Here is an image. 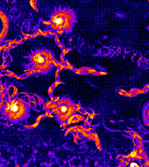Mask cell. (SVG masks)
Returning <instances> with one entry per match:
<instances>
[{
  "label": "cell",
  "mask_w": 149,
  "mask_h": 167,
  "mask_svg": "<svg viewBox=\"0 0 149 167\" xmlns=\"http://www.w3.org/2000/svg\"><path fill=\"white\" fill-rule=\"evenodd\" d=\"M73 16L71 12L65 10L57 11L51 18V25L54 29H67L72 23Z\"/></svg>",
  "instance_id": "6da1fadb"
},
{
  "label": "cell",
  "mask_w": 149,
  "mask_h": 167,
  "mask_svg": "<svg viewBox=\"0 0 149 167\" xmlns=\"http://www.w3.org/2000/svg\"><path fill=\"white\" fill-rule=\"evenodd\" d=\"M32 62L34 68L38 70H44L48 67L50 60L45 52H36L32 56Z\"/></svg>",
  "instance_id": "7a4b0ae2"
},
{
  "label": "cell",
  "mask_w": 149,
  "mask_h": 167,
  "mask_svg": "<svg viewBox=\"0 0 149 167\" xmlns=\"http://www.w3.org/2000/svg\"><path fill=\"white\" fill-rule=\"evenodd\" d=\"M24 106L18 101H12L7 106V113L11 118H19L24 113Z\"/></svg>",
  "instance_id": "3957f363"
},
{
  "label": "cell",
  "mask_w": 149,
  "mask_h": 167,
  "mask_svg": "<svg viewBox=\"0 0 149 167\" xmlns=\"http://www.w3.org/2000/svg\"><path fill=\"white\" fill-rule=\"evenodd\" d=\"M60 111H61L62 113H66L67 111V106H66L65 105H63V106L60 107Z\"/></svg>",
  "instance_id": "277c9868"
},
{
  "label": "cell",
  "mask_w": 149,
  "mask_h": 167,
  "mask_svg": "<svg viewBox=\"0 0 149 167\" xmlns=\"http://www.w3.org/2000/svg\"><path fill=\"white\" fill-rule=\"evenodd\" d=\"M130 157H131L132 158H135L137 157V152L136 151H133L130 155Z\"/></svg>",
  "instance_id": "5b68a950"
},
{
  "label": "cell",
  "mask_w": 149,
  "mask_h": 167,
  "mask_svg": "<svg viewBox=\"0 0 149 167\" xmlns=\"http://www.w3.org/2000/svg\"><path fill=\"white\" fill-rule=\"evenodd\" d=\"M129 166H139V164L135 162H132Z\"/></svg>",
  "instance_id": "8992f818"
}]
</instances>
